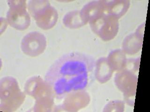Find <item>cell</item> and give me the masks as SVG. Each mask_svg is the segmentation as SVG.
Masks as SVG:
<instances>
[{"label":"cell","instance_id":"obj_1","mask_svg":"<svg viewBox=\"0 0 150 112\" xmlns=\"http://www.w3.org/2000/svg\"><path fill=\"white\" fill-rule=\"evenodd\" d=\"M96 61L83 53L72 52L58 58L51 65L45 81L58 99L84 91L95 75Z\"/></svg>","mask_w":150,"mask_h":112},{"label":"cell","instance_id":"obj_2","mask_svg":"<svg viewBox=\"0 0 150 112\" xmlns=\"http://www.w3.org/2000/svg\"><path fill=\"white\" fill-rule=\"evenodd\" d=\"M25 95L12 77H4L0 81V109L2 112L16 111L25 101Z\"/></svg>","mask_w":150,"mask_h":112},{"label":"cell","instance_id":"obj_3","mask_svg":"<svg viewBox=\"0 0 150 112\" xmlns=\"http://www.w3.org/2000/svg\"><path fill=\"white\" fill-rule=\"evenodd\" d=\"M47 46L46 37L38 32L28 33L23 38L21 49L23 52L30 57H36L43 52Z\"/></svg>","mask_w":150,"mask_h":112},{"label":"cell","instance_id":"obj_4","mask_svg":"<svg viewBox=\"0 0 150 112\" xmlns=\"http://www.w3.org/2000/svg\"><path fill=\"white\" fill-rule=\"evenodd\" d=\"M27 8V5L9 7L6 18L8 24L17 30L27 29L30 26L31 19Z\"/></svg>","mask_w":150,"mask_h":112},{"label":"cell","instance_id":"obj_5","mask_svg":"<svg viewBox=\"0 0 150 112\" xmlns=\"http://www.w3.org/2000/svg\"><path fill=\"white\" fill-rule=\"evenodd\" d=\"M38 27L42 29H48L52 28L57 20V11L49 3H47L33 15Z\"/></svg>","mask_w":150,"mask_h":112},{"label":"cell","instance_id":"obj_6","mask_svg":"<svg viewBox=\"0 0 150 112\" xmlns=\"http://www.w3.org/2000/svg\"><path fill=\"white\" fill-rule=\"evenodd\" d=\"M63 23L70 28H79L85 24L81 18L80 13L78 11L68 13L63 18Z\"/></svg>","mask_w":150,"mask_h":112}]
</instances>
